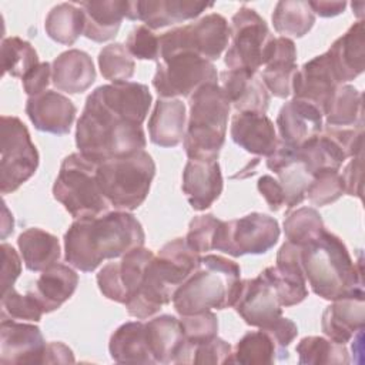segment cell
Listing matches in <instances>:
<instances>
[{"instance_id":"51","label":"cell","mask_w":365,"mask_h":365,"mask_svg":"<svg viewBox=\"0 0 365 365\" xmlns=\"http://www.w3.org/2000/svg\"><path fill=\"white\" fill-rule=\"evenodd\" d=\"M341 178L344 192L358 198L362 197V154L352 157V160L345 165Z\"/></svg>"},{"instance_id":"45","label":"cell","mask_w":365,"mask_h":365,"mask_svg":"<svg viewBox=\"0 0 365 365\" xmlns=\"http://www.w3.org/2000/svg\"><path fill=\"white\" fill-rule=\"evenodd\" d=\"M43 314V309L29 291L19 294L13 287L1 292V318L38 322Z\"/></svg>"},{"instance_id":"16","label":"cell","mask_w":365,"mask_h":365,"mask_svg":"<svg viewBox=\"0 0 365 365\" xmlns=\"http://www.w3.org/2000/svg\"><path fill=\"white\" fill-rule=\"evenodd\" d=\"M46 341L38 327L1 318L0 321V364L23 365L43 364Z\"/></svg>"},{"instance_id":"28","label":"cell","mask_w":365,"mask_h":365,"mask_svg":"<svg viewBox=\"0 0 365 365\" xmlns=\"http://www.w3.org/2000/svg\"><path fill=\"white\" fill-rule=\"evenodd\" d=\"M78 285V275L73 268L64 264H53L34 282L29 292L34 297L44 314L58 309L71 298Z\"/></svg>"},{"instance_id":"18","label":"cell","mask_w":365,"mask_h":365,"mask_svg":"<svg viewBox=\"0 0 365 365\" xmlns=\"http://www.w3.org/2000/svg\"><path fill=\"white\" fill-rule=\"evenodd\" d=\"M222 174L218 160L190 158L182 171V192L195 211L210 208L222 192Z\"/></svg>"},{"instance_id":"40","label":"cell","mask_w":365,"mask_h":365,"mask_svg":"<svg viewBox=\"0 0 365 365\" xmlns=\"http://www.w3.org/2000/svg\"><path fill=\"white\" fill-rule=\"evenodd\" d=\"M325 230L321 214L312 207H301L288 211L284 220L287 241L295 245H305Z\"/></svg>"},{"instance_id":"7","label":"cell","mask_w":365,"mask_h":365,"mask_svg":"<svg viewBox=\"0 0 365 365\" xmlns=\"http://www.w3.org/2000/svg\"><path fill=\"white\" fill-rule=\"evenodd\" d=\"M97 164L80 153L67 155L53 185L54 198L73 218L96 217L111 207L97 182Z\"/></svg>"},{"instance_id":"38","label":"cell","mask_w":365,"mask_h":365,"mask_svg":"<svg viewBox=\"0 0 365 365\" xmlns=\"http://www.w3.org/2000/svg\"><path fill=\"white\" fill-rule=\"evenodd\" d=\"M329 127H356L362 125V94L354 86H338L332 101L325 113Z\"/></svg>"},{"instance_id":"23","label":"cell","mask_w":365,"mask_h":365,"mask_svg":"<svg viewBox=\"0 0 365 365\" xmlns=\"http://www.w3.org/2000/svg\"><path fill=\"white\" fill-rule=\"evenodd\" d=\"M365 325V294L335 299L321 318L322 332L338 344L349 342Z\"/></svg>"},{"instance_id":"42","label":"cell","mask_w":365,"mask_h":365,"mask_svg":"<svg viewBox=\"0 0 365 365\" xmlns=\"http://www.w3.org/2000/svg\"><path fill=\"white\" fill-rule=\"evenodd\" d=\"M98 67L106 80L111 83H125L133 77L135 63L125 44L111 43L100 50Z\"/></svg>"},{"instance_id":"12","label":"cell","mask_w":365,"mask_h":365,"mask_svg":"<svg viewBox=\"0 0 365 365\" xmlns=\"http://www.w3.org/2000/svg\"><path fill=\"white\" fill-rule=\"evenodd\" d=\"M215 83V66L192 53H177L157 61L153 87L161 98L191 97L200 87Z\"/></svg>"},{"instance_id":"49","label":"cell","mask_w":365,"mask_h":365,"mask_svg":"<svg viewBox=\"0 0 365 365\" xmlns=\"http://www.w3.org/2000/svg\"><path fill=\"white\" fill-rule=\"evenodd\" d=\"M50 80H51V64L47 61H43V63H38L21 78V84L26 94L29 97H34L47 90Z\"/></svg>"},{"instance_id":"48","label":"cell","mask_w":365,"mask_h":365,"mask_svg":"<svg viewBox=\"0 0 365 365\" xmlns=\"http://www.w3.org/2000/svg\"><path fill=\"white\" fill-rule=\"evenodd\" d=\"M125 47L138 60H160V36L147 26H135L127 37Z\"/></svg>"},{"instance_id":"13","label":"cell","mask_w":365,"mask_h":365,"mask_svg":"<svg viewBox=\"0 0 365 365\" xmlns=\"http://www.w3.org/2000/svg\"><path fill=\"white\" fill-rule=\"evenodd\" d=\"M232 307L248 325L261 329L272 327L282 318V299L269 268H265L252 279L241 281Z\"/></svg>"},{"instance_id":"4","label":"cell","mask_w":365,"mask_h":365,"mask_svg":"<svg viewBox=\"0 0 365 365\" xmlns=\"http://www.w3.org/2000/svg\"><path fill=\"white\" fill-rule=\"evenodd\" d=\"M240 275V265L222 255L201 257L197 269L174 292V309L190 315L232 307L241 287Z\"/></svg>"},{"instance_id":"8","label":"cell","mask_w":365,"mask_h":365,"mask_svg":"<svg viewBox=\"0 0 365 365\" xmlns=\"http://www.w3.org/2000/svg\"><path fill=\"white\" fill-rule=\"evenodd\" d=\"M230 47L224 63L228 70L257 73L265 66L275 37L265 20L251 7L242 6L231 19Z\"/></svg>"},{"instance_id":"50","label":"cell","mask_w":365,"mask_h":365,"mask_svg":"<svg viewBox=\"0 0 365 365\" xmlns=\"http://www.w3.org/2000/svg\"><path fill=\"white\" fill-rule=\"evenodd\" d=\"M1 292H6L7 289L13 288L16 279L19 278L21 272V261L16 250L3 242L1 244Z\"/></svg>"},{"instance_id":"52","label":"cell","mask_w":365,"mask_h":365,"mask_svg":"<svg viewBox=\"0 0 365 365\" xmlns=\"http://www.w3.org/2000/svg\"><path fill=\"white\" fill-rule=\"evenodd\" d=\"M258 191L267 201L271 211H278L281 207L285 205V197L281 184L272 175H262L258 180Z\"/></svg>"},{"instance_id":"26","label":"cell","mask_w":365,"mask_h":365,"mask_svg":"<svg viewBox=\"0 0 365 365\" xmlns=\"http://www.w3.org/2000/svg\"><path fill=\"white\" fill-rule=\"evenodd\" d=\"M297 71V48L294 41L288 37L275 38L261 74L267 90L278 98L289 97Z\"/></svg>"},{"instance_id":"35","label":"cell","mask_w":365,"mask_h":365,"mask_svg":"<svg viewBox=\"0 0 365 365\" xmlns=\"http://www.w3.org/2000/svg\"><path fill=\"white\" fill-rule=\"evenodd\" d=\"M17 245L26 268L34 272L44 271L60 258L58 238L41 228L33 227L23 231L17 238Z\"/></svg>"},{"instance_id":"11","label":"cell","mask_w":365,"mask_h":365,"mask_svg":"<svg viewBox=\"0 0 365 365\" xmlns=\"http://www.w3.org/2000/svg\"><path fill=\"white\" fill-rule=\"evenodd\" d=\"M279 225L274 217L251 212L237 220L220 222L212 250L231 257L265 254L279 238Z\"/></svg>"},{"instance_id":"47","label":"cell","mask_w":365,"mask_h":365,"mask_svg":"<svg viewBox=\"0 0 365 365\" xmlns=\"http://www.w3.org/2000/svg\"><path fill=\"white\" fill-rule=\"evenodd\" d=\"M220 222H221V220L214 217L212 214L194 217L190 221L188 232L185 237L188 247L191 250L197 251L198 254L212 250L217 228H218Z\"/></svg>"},{"instance_id":"41","label":"cell","mask_w":365,"mask_h":365,"mask_svg":"<svg viewBox=\"0 0 365 365\" xmlns=\"http://www.w3.org/2000/svg\"><path fill=\"white\" fill-rule=\"evenodd\" d=\"M3 74L23 78L38 64L34 47L20 37H6L1 41Z\"/></svg>"},{"instance_id":"25","label":"cell","mask_w":365,"mask_h":365,"mask_svg":"<svg viewBox=\"0 0 365 365\" xmlns=\"http://www.w3.org/2000/svg\"><path fill=\"white\" fill-rule=\"evenodd\" d=\"M327 54L339 84L356 78L365 68L364 21L354 23L345 34L331 44Z\"/></svg>"},{"instance_id":"36","label":"cell","mask_w":365,"mask_h":365,"mask_svg":"<svg viewBox=\"0 0 365 365\" xmlns=\"http://www.w3.org/2000/svg\"><path fill=\"white\" fill-rule=\"evenodd\" d=\"M44 30L51 40L60 44H74L84 30L81 7L74 3H60L54 6L46 16Z\"/></svg>"},{"instance_id":"1","label":"cell","mask_w":365,"mask_h":365,"mask_svg":"<svg viewBox=\"0 0 365 365\" xmlns=\"http://www.w3.org/2000/svg\"><path fill=\"white\" fill-rule=\"evenodd\" d=\"M151 100L148 87L135 81L97 87L87 97L84 110L77 120L76 145L78 153L100 164L144 150L147 140L143 123Z\"/></svg>"},{"instance_id":"20","label":"cell","mask_w":365,"mask_h":365,"mask_svg":"<svg viewBox=\"0 0 365 365\" xmlns=\"http://www.w3.org/2000/svg\"><path fill=\"white\" fill-rule=\"evenodd\" d=\"M77 108L74 103L58 91L46 90L44 93L29 97L26 114L38 131L64 135L70 133L76 118Z\"/></svg>"},{"instance_id":"32","label":"cell","mask_w":365,"mask_h":365,"mask_svg":"<svg viewBox=\"0 0 365 365\" xmlns=\"http://www.w3.org/2000/svg\"><path fill=\"white\" fill-rule=\"evenodd\" d=\"M108 351L118 364H155L148 345L147 327L143 321L120 325L110 336Z\"/></svg>"},{"instance_id":"14","label":"cell","mask_w":365,"mask_h":365,"mask_svg":"<svg viewBox=\"0 0 365 365\" xmlns=\"http://www.w3.org/2000/svg\"><path fill=\"white\" fill-rule=\"evenodd\" d=\"M154 257L151 250L134 248L120 261L108 262L97 274V285L101 294L115 302L125 304L141 285L147 264Z\"/></svg>"},{"instance_id":"37","label":"cell","mask_w":365,"mask_h":365,"mask_svg":"<svg viewBox=\"0 0 365 365\" xmlns=\"http://www.w3.org/2000/svg\"><path fill=\"white\" fill-rule=\"evenodd\" d=\"M315 23V14L308 1L282 0L278 1L272 13V24L282 37H302Z\"/></svg>"},{"instance_id":"43","label":"cell","mask_w":365,"mask_h":365,"mask_svg":"<svg viewBox=\"0 0 365 365\" xmlns=\"http://www.w3.org/2000/svg\"><path fill=\"white\" fill-rule=\"evenodd\" d=\"M232 348L224 339L214 336L194 346L184 344L177 364H228Z\"/></svg>"},{"instance_id":"24","label":"cell","mask_w":365,"mask_h":365,"mask_svg":"<svg viewBox=\"0 0 365 365\" xmlns=\"http://www.w3.org/2000/svg\"><path fill=\"white\" fill-rule=\"evenodd\" d=\"M230 134L232 141L250 154L268 157L277 147L274 123L261 113H238L232 115Z\"/></svg>"},{"instance_id":"46","label":"cell","mask_w":365,"mask_h":365,"mask_svg":"<svg viewBox=\"0 0 365 365\" xmlns=\"http://www.w3.org/2000/svg\"><path fill=\"white\" fill-rule=\"evenodd\" d=\"M180 324L187 346H194L197 344L212 339L218 332V319L217 315L211 311L181 315Z\"/></svg>"},{"instance_id":"54","label":"cell","mask_w":365,"mask_h":365,"mask_svg":"<svg viewBox=\"0 0 365 365\" xmlns=\"http://www.w3.org/2000/svg\"><path fill=\"white\" fill-rule=\"evenodd\" d=\"M308 3L314 14H318L321 17L338 16L346 7V1H308Z\"/></svg>"},{"instance_id":"19","label":"cell","mask_w":365,"mask_h":365,"mask_svg":"<svg viewBox=\"0 0 365 365\" xmlns=\"http://www.w3.org/2000/svg\"><path fill=\"white\" fill-rule=\"evenodd\" d=\"M267 167L278 175V182L285 197V207L291 210L301 204L312 177L299 161L297 147L278 138L275 150L267 157Z\"/></svg>"},{"instance_id":"9","label":"cell","mask_w":365,"mask_h":365,"mask_svg":"<svg viewBox=\"0 0 365 365\" xmlns=\"http://www.w3.org/2000/svg\"><path fill=\"white\" fill-rule=\"evenodd\" d=\"M230 40L224 16L210 13L200 20L171 29L160 36V60L177 53H192L208 61L218 60Z\"/></svg>"},{"instance_id":"6","label":"cell","mask_w":365,"mask_h":365,"mask_svg":"<svg viewBox=\"0 0 365 365\" xmlns=\"http://www.w3.org/2000/svg\"><path fill=\"white\" fill-rule=\"evenodd\" d=\"M154 175V160L144 150L106 160L97 164L96 174L103 195L118 211L138 208L148 195Z\"/></svg>"},{"instance_id":"10","label":"cell","mask_w":365,"mask_h":365,"mask_svg":"<svg viewBox=\"0 0 365 365\" xmlns=\"http://www.w3.org/2000/svg\"><path fill=\"white\" fill-rule=\"evenodd\" d=\"M0 144V190L9 194L34 175L38 153L27 127L14 115H1Z\"/></svg>"},{"instance_id":"15","label":"cell","mask_w":365,"mask_h":365,"mask_svg":"<svg viewBox=\"0 0 365 365\" xmlns=\"http://www.w3.org/2000/svg\"><path fill=\"white\" fill-rule=\"evenodd\" d=\"M338 86L341 84L335 77L329 56L324 53L304 63L297 71L292 94L294 98L312 104L325 115Z\"/></svg>"},{"instance_id":"27","label":"cell","mask_w":365,"mask_h":365,"mask_svg":"<svg viewBox=\"0 0 365 365\" xmlns=\"http://www.w3.org/2000/svg\"><path fill=\"white\" fill-rule=\"evenodd\" d=\"M94 80V63L83 50L71 48L63 51L51 64V81L60 91L78 94L91 87Z\"/></svg>"},{"instance_id":"33","label":"cell","mask_w":365,"mask_h":365,"mask_svg":"<svg viewBox=\"0 0 365 365\" xmlns=\"http://www.w3.org/2000/svg\"><path fill=\"white\" fill-rule=\"evenodd\" d=\"M145 327L155 364H177L185 344L180 319L165 314L150 319Z\"/></svg>"},{"instance_id":"44","label":"cell","mask_w":365,"mask_h":365,"mask_svg":"<svg viewBox=\"0 0 365 365\" xmlns=\"http://www.w3.org/2000/svg\"><path fill=\"white\" fill-rule=\"evenodd\" d=\"M344 194V184L339 171L325 170L315 174L307 188L305 197L314 205H328L335 202Z\"/></svg>"},{"instance_id":"53","label":"cell","mask_w":365,"mask_h":365,"mask_svg":"<svg viewBox=\"0 0 365 365\" xmlns=\"http://www.w3.org/2000/svg\"><path fill=\"white\" fill-rule=\"evenodd\" d=\"M71 364L74 362V355L71 349L61 342H50L46 346L43 364Z\"/></svg>"},{"instance_id":"34","label":"cell","mask_w":365,"mask_h":365,"mask_svg":"<svg viewBox=\"0 0 365 365\" xmlns=\"http://www.w3.org/2000/svg\"><path fill=\"white\" fill-rule=\"evenodd\" d=\"M288 359L287 348L281 346L267 329L247 332L235 345L228 364L271 365Z\"/></svg>"},{"instance_id":"2","label":"cell","mask_w":365,"mask_h":365,"mask_svg":"<svg viewBox=\"0 0 365 365\" xmlns=\"http://www.w3.org/2000/svg\"><path fill=\"white\" fill-rule=\"evenodd\" d=\"M140 221L128 211H107L74 220L64 234V259L83 272L94 271L104 259L120 258L144 245Z\"/></svg>"},{"instance_id":"17","label":"cell","mask_w":365,"mask_h":365,"mask_svg":"<svg viewBox=\"0 0 365 365\" xmlns=\"http://www.w3.org/2000/svg\"><path fill=\"white\" fill-rule=\"evenodd\" d=\"M212 4L194 0H137L128 1L125 19L141 20L151 30L163 29L200 16Z\"/></svg>"},{"instance_id":"5","label":"cell","mask_w":365,"mask_h":365,"mask_svg":"<svg viewBox=\"0 0 365 365\" xmlns=\"http://www.w3.org/2000/svg\"><path fill=\"white\" fill-rule=\"evenodd\" d=\"M231 104L215 83L200 87L190 97V114L184 134L188 158L218 160L225 141Z\"/></svg>"},{"instance_id":"3","label":"cell","mask_w":365,"mask_h":365,"mask_svg":"<svg viewBox=\"0 0 365 365\" xmlns=\"http://www.w3.org/2000/svg\"><path fill=\"white\" fill-rule=\"evenodd\" d=\"M301 267L312 292L324 299L365 294L361 259L354 261L342 240L327 230L301 247Z\"/></svg>"},{"instance_id":"21","label":"cell","mask_w":365,"mask_h":365,"mask_svg":"<svg viewBox=\"0 0 365 365\" xmlns=\"http://www.w3.org/2000/svg\"><path fill=\"white\" fill-rule=\"evenodd\" d=\"M220 80L230 104L238 113H267L269 93L261 76L247 70H225Z\"/></svg>"},{"instance_id":"31","label":"cell","mask_w":365,"mask_h":365,"mask_svg":"<svg viewBox=\"0 0 365 365\" xmlns=\"http://www.w3.org/2000/svg\"><path fill=\"white\" fill-rule=\"evenodd\" d=\"M127 0L81 1L78 6L84 14L83 34L96 43L113 38L127 14Z\"/></svg>"},{"instance_id":"22","label":"cell","mask_w":365,"mask_h":365,"mask_svg":"<svg viewBox=\"0 0 365 365\" xmlns=\"http://www.w3.org/2000/svg\"><path fill=\"white\" fill-rule=\"evenodd\" d=\"M277 127L279 140L298 148L322 131V113L307 101L292 98L279 108Z\"/></svg>"},{"instance_id":"30","label":"cell","mask_w":365,"mask_h":365,"mask_svg":"<svg viewBox=\"0 0 365 365\" xmlns=\"http://www.w3.org/2000/svg\"><path fill=\"white\" fill-rule=\"evenodd\" d=\"M200 261V254L188 247L185 238L168 241L154 255L155 269L173 292L197 269Z\"/></svg>"},{"instance_id":"39","label":"cell","mask_w":365,"mask_h":365,"mask_svg":"<svg viewBox=\"0 0 365 365\" xmlns=\"http://www.w3.org/2000/svg\"><path fill=\"white\" fill-rule=\"evenodd\" d=\"M298 362L301 365H321V364H349L348 349L344 344L334 342L324 336H305L297 348Z\"/></svg>"},{"instance_id":"29","label":"cell","mask_w":365,"mask_h":365,"mask_svg":"<svg viewBox=\"0 0 365 365\" xmlns=\"http://www.w3.org/2000/svg\"><path fill=\"white\" fill-rule=\"evenodd\" d=\"M187 110L178 98H158L148 120L150 141L158 147H175L184 140Z\"/></svg>"}]
</instances>
